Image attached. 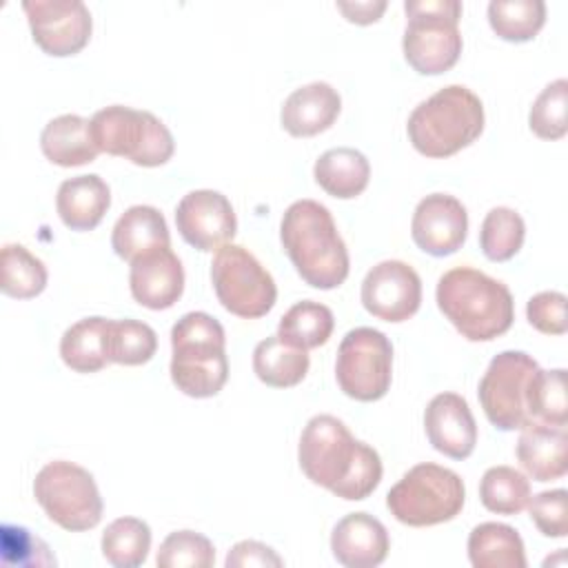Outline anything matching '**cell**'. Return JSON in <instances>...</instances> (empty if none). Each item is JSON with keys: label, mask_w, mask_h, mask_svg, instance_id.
Instances as JSON below:
<instances>
[{"label": "cell", "mask_w": 568, "mask_h": 568, "mask_svg": "<svg viewBox=\"0 0 568 568\" xmlns=\"http://www.w3.org/2000/svg\"><path fill=\"white\" fill-rule=\"evenodd\" d=\"M297 459L302 473L346 501L366 499L382 481L379 453L351 435L333 415H315L302 430Z\"/></svg>", "instance_id": "cell-1"}, {"label": "cell", "mask_w": 568, "mask_h": 568, "mask_svg": "<svg viewBox=\"0 0 568 568\" xmlns=\"http://www.w3.org/2000/svg\"><path fill=\"white\" fill-rule=\"evenodd\" d=\"M280 240L308 286L331 291L348 277V251L324 204L315 200L293 202L282 215Z\"/></svg>", "instance_id": "cell-2"}, {"label": "cell", "mask_w": 568, "mask_h": 568, "mask_svg": "<svg viewBox=\"0 0 568 568\" xmlns=\"http://www.w3.org/2000/svg\"><path fill=\"white\" fill-rule=\"evenodd\" d=\"M444 317L468 342H490L504 335L515 320L510 288L473 266L446 271L435 291Z\"/></svg>", "instance_id": "cell-3"}, {"label": "cell", "mask_w": 568, "mask_h": 568, "mask_svg": "<svg viewBox=\"0 0 568 568\" xmlns=\"http://www.w3.org/2000/svg\"><path fill=\"white\" fill-rule=\"evenodd\" d=\"M408 140L426 158H448L484 131V104L464 84H448L419 102L408 115Z\"/></svg>", "instance_id": "cell-4"}, {"label": "cell", "mask_w": 568, "mask_h": 568, "mask_svg": "<svg viewBox=\"0 0 568 568\" xmlns=\"http://www.w3.org/2000/svg\"><path fill=\"white\" fill-rule=\"evenodd\" d=\"M171 379L189 397L204 399L229 379L226 337L222 324L204 313H184L171 328Z\"/></svg>", "instance_id": "cell-5"}, {"label": "cell", "mask_w": 568, "mask_h": 568, "mask_svg": "<svg viewBox=\"0 0 568 568\" xmlns=\"http://www.w3.org/2000/svg\"><path fill=\"white\" fill-rule=\"evenodd\" d=\"M404 58L422 75H439L455 67L462 53V2L457 0H406Z\"/></svg>", "instance_id": "cell-6"}, {"label": "cell", "mask_w": 568, "mask_h": 568, "mask_svg": "<svg viewBox=\"0 0 568 568\" xmlns=\"http://www.w3.org/2000/svg\"><path fill=\"white\" fill-rule=\"evenodd\" d=\"M466 499L462 477L433 462L413 466L388 490L386 508L406 526L424 528L455 519Z\"/></svg>", "instance_id": "cell-7"}, {"label": "cell", "mask_w": 568, "mask_h": 568, "mask_svg": "<svg viewBox=\"0 0 568 568\" xmlns=\"http://www.w3.org/2000/svg\"><path fill=\"white\" fill-rule=\"evenodd\" d=\"M89 131L98 151L126 158L138 166H162L175 151L169 126L151 111L111 104L93 113Z\"/></svg>", "instance_id": "cell-8"}, {"label": "cell", "mask_w": 568, "mask_h": 568, "mask_svg": "<svg viewBox=\"0 0 568 568\" xmlns=\"http://www.w3.org/2000/svg\"><path fill=\"white\" fill-rule=\"evenodd\" d=\"M33 497L51 521L71 532L91 530L102 519V497L93 475L67 459L44 464L33 479Z\"/></svg>", "instance_id": "cell-9"}, {"label": "cell", "mask_w": 568, "mask_h": 568, "mask_svg": "<svg viewBox=\"0 0 568 568\" xmlns=\"http://www.w3.org/2000/svg\"><path fill=\"white\" fill-rule=\"evenodd\" d=\"M211 282L220 304L244 320L266 315L277 297L273 275L240 244L217 248L211 262Z\"/></svg>", "instance_id": "cell-10"}, {"label": "cell", "mask_w": 568, "mask_h": 568, "mask_svg": "<svg viewBox=\"0 0 568 568\" xmlns=\"http://www.w3.org/2000/svg\"><path fill=\"white\" fill-rule=\"evenodd\" d=\"M335 379L344 395L357 402L382 399L393 379V344L371 326L348 331L337 348Z\"/></svg>", "instance_id": "cell-11"}, {"label": "cell", "mask_w": 568, "mask_h": 568, "mask_svg": "<svg viewBox=\"0 0 568 568\" xmlns=\"http://www.w3.org/2000/svg\"><path fill=\"white\" fill-rule=\"evenodd\" d=\"M539 364L524 351L495 355L479 379L477 397L484 415L499 430H517L532 422L528 413V388Z\"/></svg>", "instance_id": "cell-12"}, {"label": "cell", "mask_w": 568, "mask_h": 568, "mask_svg": "<svg viewBox=\"0 0 568 568\" xmlns=\"http://www.w3.org/2000/svg\"><path fill=\"white\" fill-rule=\"evenodd\" d=\"M33 42L53 58L82 51L91 38V11L80 0H24Z\"/></svg>", "instance_id": "cell-13"}, {"label": "cell", "mask_w": 568, "mask_h": 568, "mask_svg": "<svg viewBox=\"0 0 568 568\" xmlns=\"http://www.w3.org/2000/svg\"><path fill=\"white\" fill-rule=\"evenodd\" d=\"M364 308L384 322H406L422 304V280L417 271L402 260L375 264L362 282Z\"/></svg>", "instance_id": "cell-14"}, {"label": "cell", "mask_w": 568, "mask_h": 568, "mask_svg": "<svg viewBox=\"0 0 568 568\" xmlns=\"http://www.w3.org/2000/svg\"><path fill=\"white\" fill-rule=\"evenodd\" d=\"M175 226L186 244L206 253L217 251L233 240L237 217L224 193L195 189L178 202Z\"/></svg>", "instance_id": "cell-15"}, {"label": "cell", "mask_w": 568, "mask_h": 568, "mask_svg": "<svg viewBox=\"0 0 568 568\" xmlns=\"http://www.w3.org/2000/svg\"><path fill=\"white\" fill-rule=\"evenodd\" d=\"M413 242L433 257L459 251L468 235L466 206L448 193H430L417 202L410 220Z\"/></svg>", "instance_id": "cell-16"}, {"label": "cell", "mask_w": 568, "mask_h": 568, "mask_svg": "<svg viewBox=\"0 0 568 568\" xmlns=\"http://www.w3.org/2000/svg\"><path fill=\"white\" fill-rule=\"evenodd\" d=\"M424 428L430 446L450 459H466L475 450L477 424L468 402L457 393H439L428 402Z\"/></svg>", "instance_id": "cell-17"}, {"label": "cell", "mask_w": 568, "mask_h": 568, "mask_svg": "<svg viewBox=\"0 0 568 568\" xmlns=\"http://www.w3.org/2000/svg\"><path fill=\"white\" fill-rule=\"evenodd\" d=\"M129 288L140 306L151 311L171 308L184 291V268L180 257L171 246L135 257L129 271Z\"/></svg>", "instance_id": "cell-18"}, {"label": "cell", "mask_w": 568, "mask_h": 568, "mask_svg": "<svg viewBox=\"0 0 568 568\" xmlns=\"http://www.w3.org/2000/svg\"><path fill=\"white\" fill-rule=\"evenodd\" d=\"M388 548V530L368 513L342 517L331 532L333 557L346 568H375L386 559Z\"/></svg>", "instance_id": "cell-19"}, {"label": "cell", "mask_w": 568, "mask_h": 568, "mask_svg": "<svg viewBox=\"0 0 568 568\" xmlns=\"http://www.w3.org/2000/svg\"><path fill=\"white\" fill-rule=\"evenodd\" d=\"M342 111V98L328 82H311L295 89L282 104L280 122L293 138H311L333 126Z\"/></svg>", "instance_id": "cell-20"}, {"label": "cell", "mask_w": 568, "mask_h": 568, "mask_svg": "<svg viewBox=\"0 0 568 568\" xmlns=\"http://www.w3.org/2000/svg\"><path fill=\"white\" fill-rule=\"evenodd\" d=\"M568 435L564 426L530 422L517 439V462L535 481H552L566 475Z\"/></svg>", "instance_id": "cell-21"}, {"label": "cell", "mask_w": 568, "mask_h": 568, "mask_svg": "<svg viewBox=\"0 0 568 568\" xmlns=\"http://www.w3.org/2000/svg\"><path fill=\"white\" fill-rule=\"evenodd\" d=\"M111 206L109 184L95 175H75L58 186L55 211L64 226L71 231L95 229Z\"/></svg>", "instance_id": "cell-22"}, {"label": "cell", "mask_w": 568, "mask_h": 568, "mask_svg": "<svg viewBox=\"0 0 568 568\" xmlns=\"http://www.w3.org/2000/svg\"><path fill=\"white\" fill-rule=\"evenodd\" d=\"M111 246L129 264L149 251L169 248L171 235L164 215L149 204L129 206L113 224Z\"/></svg>", "instance_id": "cell-23"}, {"label": "cell", "mask_w": 568, "mask_h": 568, "mask_svg": "<svg viewBox=\"0 0 568 568\" xmlns=\"http://www.w3.org/2000/svg\"><path fill=\"white\" fill-rule=\"evenodd\" d=\"M40 149L49 162L64 169L89 164L100 153L93 144L89 120L75 113L49 120L40 133Z\"/></svg>", "instance_id": "cell-24"}, {"label": "cell", "mask_w": 568, "mask_h": 568, "mask_svg": "<svg viewBox=\"0 0 568 568\" xmlns=\"http://www.w3.org/2000/svg\"><path fill=\"white\" fill-rule=\"evenodd\" d=\"M315 182L337 200L357 197L371 178V164L366 155L351 146H337L324 151L313 166Z\"/></svg>", "instance_id": "cell-25"}, {"label": "cell", "mask_w": 568, "mask_h": 568, "mask_svg": "<svg viewBox=\"0 0 568 568\" xmlns=\"http://www.w3.org/2000/svg\"><path fill=\"white\" fill-rule=\"evenodd\" d=\"M468 559L475 568H526L524 539L508 524L484 521L468 535Z\"/></svg>", "instance_id": "cell-26"}, {"label": "cell", "mask_w": 568, "mask_h": 568, "mask_svg": "<svg viewBox=\"0 0 568 568\" xmlns=\"http://www.w3.org/2000/svg\"><path fill=\"white\" fill-rule=\"evenodd\" d=\"M109 320L93 315L71 324L60 337V357L75 373H98L109 362Z\"/></svg>", "instance_id": "cell-27"}, {"label": "cell", "mask_w": 568, "mask_h": 568, "mask_svg": "<svg viewBox=\"0 0 568 568\" xmlns=\"http://www.w3.org/2000/svg\"><path fill=\"white\" fill-rule=\"evenodd\" d=\"M308 353L282 342L277 335L262 339L253 351V373L273 388H291L308 373Z\"/></svg>", "instance_id": "cell-28"}, {"label": "cell", "mask_w": 568, "mask_h": 568, "mask_svg": "<svg viewBox=\"0 0 568 568\" xmlns=\"http://www.w3.org/2000/svg\"><path fill=\"white\" fill-rule=\"evenodd\" d=\"M335 326L333 311L326 304L302 300L293 304L277 324V337L295 348L308 351L328 342Z\"/></svg>", "instance_id": "cell-29"}, {"label": "cell", "mask_w": 568, "mask_h": 568, "mask_svg": "<svg viewBox=\"0 0 568 568\" xmlns=\"http://www.w3.org/2000/svg\"><path fill=\"white\" fill-rule=\"evenodd\" d=\"M0 288L16 300H31L47 286V266L27 246L9 242L0 253Z\"/></svg>", "instance_id": "cell-30"}, {"label": "cell", "mask_w": 568, "mask_h": 568, "mask_svg": "<svg viewBox=\"0 0 568 568\" xmlns=\"http://www.w3.org/2000/svg\"><path fill=\"white\" fill-rule=\"evenodd\" d=\"M100 548L111 566L138 568L151 550V528L138 517H118L104 528Z\"/></svg>", "instance_id": "cell-31"}, {"label": "cell", "mask_w": 568, "mask_h": 568, "mask_svg": "<svg viewBox=\"0 0 568 568\" xmlns=\"http://www.w3.org/2000/svg\"><path fill=\"white\" fill-rule=\"evenodd\" d=\"M488 22L501 40L528 42L546 22V4L541 0H493Z\"/></svg>", "instance_id": "cell-32"}, {"label": "cell", "mask_w": 568, "mask_h": 568, "mask_svg": "<svg viewBox=\"0 0 568 568\" xmlns=\"http://www.w3.org/2000/svg\"><path fill=\"white\" fill-rule=\"evenodd\" d=\"M479 499L490 513L517 515L530 499V481L513 466H493L479 481Z\"/></svg>", "instance_id": "cell-33"}, {"label": "cell", "mask_w": 568, "mask_h": 568, "mask_svg": "<svg viewBox=\"0 0 568 568\" xmlns=\"http://www.w3.org/2000/svg\"><path fill=\"white\" fill-rule=\"evenodd\" d=\"M106 351L109 362L122 366H140L146 364L158 351L155 331L140 320H109L106 333Z\"/></svg>", "instance_id": "cell-34"}, {"label": "cell", "mask_w": 568, "mask_h": 568, "mask_svg": "<svg viewBox=\"0 0 568 568\" xmlns=\"http://www.w3.org/2000/svg\"><path fill=\"white\" fill-rule=\"evenodd\" d=\"M526 224L515 209L495 206L486 213L479 229L481 253L490 262H506L515 257L524 244Z\"/></svg>", "instance_id": "cell-35"}, {"label": "cell", "mask_w": 568, "mask_h": 568, "mask_svg": "<svg viewBox=\"0 0 568 568\" xmlns=\"http://www.w3.org/2000/svg\"><path fill=\"white\" fill-rule=\"evenodd\" d=\"M528 413L532 422L552 426H566L568 399H566V371H537L528 388Z\"/></svg>", "instance_id": "cell-36"}, {"label": "cell", "mask_w": 568, "mask_h": 568, "mask_svg": "<svg viewBox=\"0 0 568 568\" xmlns=\"http://www.w3.org/2000/svg\"><path fill=\"white\" fill-rule=\"evenodd\" d=\"M568 80L559 78L541 89V93L535 98L530 113H528V126L530 131L541 140H559L568 131Z\"/></svg>", "instance_id": "cell-37"}, {"label": "cell", "mask_w": 568, "mask_h": 568, "mask_svg": "<svg viewBox=\"0 0 568 568\" xmlns=\"http://www.w3.org/2000/svg\"><path fill=\"white\" fill-rule=\"evenodd\" d=\"M155 564L158 568H211L215 548L209 537L195 530H175L160 544Z\"/></svg>", "instance_id": "cell-38"}, {"label": "cell", "mask_w": 568, "mask_h": 568, "mask_svg": "<svg viewBox=\"0 0 568 568\" xmlns=\"http://www.w3.org/2000/svg\"><path fill=\"white\" fill-rule=\"evenodd\" d=\"M0 555L4 566H55L49 546L29 528L16 524H2Z\"/></svg>", "instance_id": "cell-39"}, {"label": "cell", "mask_w": 568, "mask_h": 568, "mask_svg": "<svg viewBox=\"0 0 568 568\" xmlns=\"http://www.w3.org/2000/svg\"><path fill=\"white\" fill-rule=\"evenodd\" d=\"M528 513L535 526L544 537L561 539L568 532V517H566V490H541L532 499H528Z\"/></svg>", "instance_id": "cell-40"}, {"label": "cell", "mask_w": 568, "mask_h": 568, "mask_svg": "<svg viewBox=\"0 0 568 568\" xmlns=\"http://www.w3.org/2000/svg\"><path fill=\"white\" fill-rule=\"evenodd\" d=\"M526 317L532 328L546 335H564L566 322V295L559 291H541L526 304Z\"/></svg>", "instance_id": "cell-41"}, {"label": "cell", "mask_w": 568, "mask_h": 568, "mask_svg": "<svg viewBox=\"0 0 568 568\" xmlns=\"http://www.w3.org/2000/svg\"><path fill=\"white\" fill-rule=\"evenodd\" d=\"M284 564V559L266 544L262 541H255V539H244V541H237L229 555H226V561L224 566L226 568H251V566H260V568H280Z\"/></svg>", "instance_id": "cell-42"}, {"label": "cell", "mask_w": 568, "mask_h": 568, "mask_svg": "<svg viewBox=\"0 0 568 568\" xmlns=\"http://www.w3.org/2000/svg\"><path fill=\"white\" fill-rule=\"evenodd\" d=\"M337 9L344 13L348 22L355 24H371L377 22L379 16L386 11V2H373V0H362V2H337Z\"/></svg>", "instance_id": "cell-43"}]
</instances>
